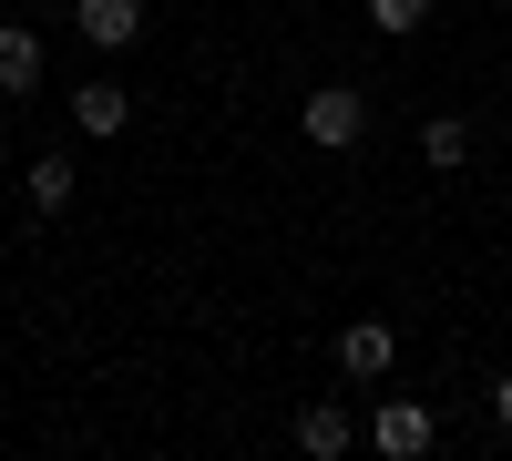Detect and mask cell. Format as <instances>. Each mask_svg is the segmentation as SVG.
Wrapping results in <instances>:
<instances>
[{
	"label": "cell",
	"mask_w": 512,
	"mask_h": 461,
	"mask_svg": "<svg viewBox=\"0 0 512 461\" xmlns=\"http://www.w3.org/2000/svg\"><path fill=\"white\" fill-rule=\"evenodd\" d=\"M369 134V93H349V82H318L308 103H297V144H318V154H349Z\"/></svg>",
	"instance_id": "obj_1"
},
{
	"label": "cell",
	"mask_w": 512,
	"mask_h": 461,
	"mask_svg": "<svg viewBox=\"0 0 512 461\" xmlns=\"http://www.w3.org/2000/svg\"><path fill=\"white\" fill-rule=\"evenodd\" d=\"M369 451L379 461H420V451H431V410H420V400H379L369 410Z\"/></svg>",
	"instance_id": "obj_2"
},
{
	"label": "cell",
	"mask_w": 512,
	"mask_h": 461,
	"mask_svg": "<svg viewBox=\"0 0 512 461\" xmlns=\"http://www.w3.org/2000/svg\"><path fill=\"white\" fill-rule=\"evenodd\" d=\"M390 359H400L390 318H349V328H338V369H349V380H390Z\"/></svg>",
	"instance_id": "obj_3"
},
{
	"label": "cell",
	"mask_w": 512,
	"mask_h": 461,
	"mask_svg": "<svg viewBox=\"0 0 512 461\" xmlns=\"http://www.w3.org/2000/svg\"><path fill=\"white\" fill-rule=\"evenodd\" d=\"M72 21H82L93 52H134L144 41V0H72Z\"/></svg>",
	"instance_id": "obj_4"
},
{
	"label": "cell",
	"mask_w": 512,
	"mask_h": 461,
	"mask_svg": "<svg viewBox=\"0 0 512 461\" xmlns=\"http://www.w3.org/2000/svg\"><path fill=\"white\" fill-rule=\"evenodd\" d=\"M349 441H359V421H349L338 400H308V410H297V451H308V461H338Z\"/></svg>",
	"instance_id": "obj_5"
},
{
	"label": "cell",
	"mask_w": 512,
	"mask_h": 461,
	"mask_svg": "<svg viewBox=\"0 0 512 461\" xmlns=\"http://www.w3.org/2000/svg\"><path fill=\"white\" fill-rule=\"evenodd\" d=\"M420 164H431V175H461V164H472V123L431 113V123H420Z\"/></svg>",
	"instance_id": "obj_6"
},
{
	"label": "cell",
	"mask_w": 512,
	"mask_h": 461,
	"mask_svg": "<svg viewBox=\"0 0 512 461\" xmlns=\"http://www.w3.org/2000/svg\"><path fill=\"white\" fill-rule=\"evenodd\" d=\"M72 123H82V134H123V123H134L123 82H82V93H72Z\"/></svg>",
	"instance_id": "obj_7"
},
{
	"label": "cell",
	"mask_w": 512,
	"mask_h": 461,
	"mask_svg": "<svg viewBox=\"0 0 512 461\" xmlns=\"http://www.w3.org/2000/svg\"><path fill=\"white\" fill-rule=\"evenodd\" d=\"M0 93H41V41L21 21H0Z\"/></svg>",
	"instance_id": "obj_8"
},
{
	"label": "cell",
	"mask_w": 512,
	"mask_h": 461,
	"mask_svg": "<svg viewBox=\"0 0 512 461\" xmlns=\"http://www.w3.org/2000/svg\"><path fill=\"white\" fill-rule=\"evenodd\" d=\"M72 185H82V175H72V154H41V164H31V216H62Z\"/></svg>",
	"instance_id": "obj_9"
},
{
	"label": "cell",
	"mask_w": 512,
	"mask_h": 461,
	"mask_svg": "<svg viewBox=\"0 0 512 461\" xmlns=\"http://www.w3.org/2000/svg\"><path fill=\"white\" fill-rule=\"evenodd\" d=\"M420 21H431V0H369V31H390V41H410Z\"/></svg>",
	"instance_id": "obj_10"
},
{
	"label": "cell",
	"mask_w": 512,
	"mask_h": 461,
	"mask_svg": "<svg viewBox=\"0 0 512 461\" xmlns=\"http://www.w3.org/2000/svg\"><path fill=\"white\" fill-rule=\"evenodd\" d=\"M492 421L512 431V369H502V380H492Z\"/></svg>",
	"instance_id": "obj_11"
},
{
	"label": "cell",
	"mask_w": 512,
	"mask_h": 461,
	"mask_svg": "<svg viewBox=\"0 0 512 461\" xmlns=\"http://www.w3.org/2000/svg\"><path fill=\"white\" fill-rule=\"evenodd\" d=\"M0 154H11V134H0Z\"/></svg>",
	"instance_id": "obj_12"
}]
</instances>
